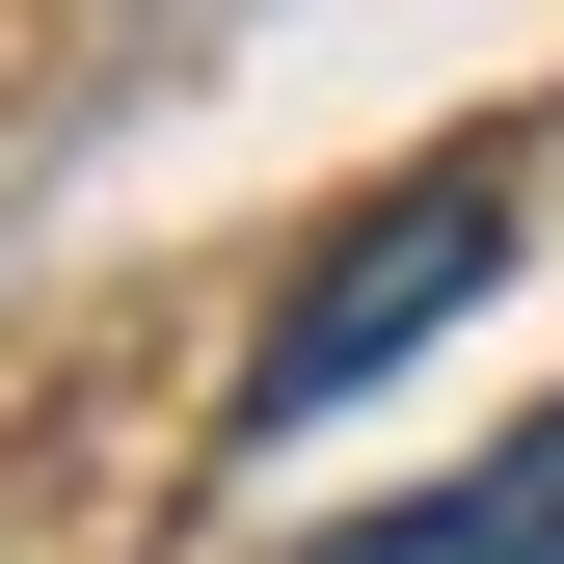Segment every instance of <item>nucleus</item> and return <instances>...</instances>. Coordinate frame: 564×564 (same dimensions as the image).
<instances>
[{
  "mask_svg": "<svg viewBox=\"0 0 564 564\" xmlns=\"http://www.w3.org/2000/svg\"><path fill=\"white\" fill-rule=\"evenodd\" d=\"M484 269H511V188H484V162H403L377 216H323V269H296V296H269V349H242V431L377 403L431 323H484Z\"/></svg>",
  "mask_w": 564,
  "mask_h": 564,
  "instance_id": "1",
  "label": "nucleus"
},
{
  "mask_svg": "<svg viewBox=\"0 0 564 564\" xmlns=\"http://www.w3.org/2000/svg\"><path fill=\"white\" fill-rule=\"evenodd\" d=\"M323 564H564V431L484 457V484H431V511H377V538H323Z\"/></svg>",
  "mask_w": 564,
  "mask_h": 564,
  "instance_id": "2",
  "label": "nucleus"
}]
</instances>
